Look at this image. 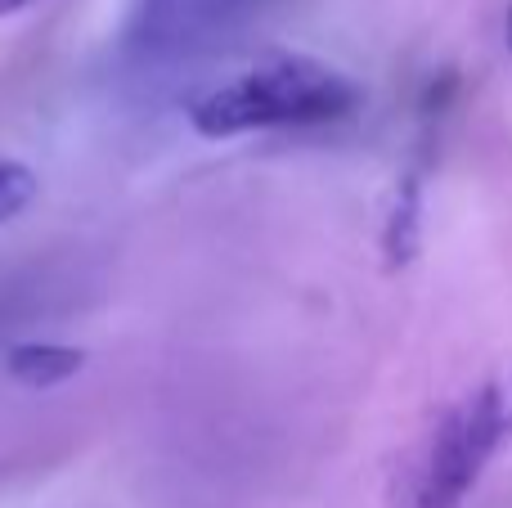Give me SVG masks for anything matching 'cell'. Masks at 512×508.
Returning a JSON list of instances; mask_svg holds the SVG:
<instances>
[{
    "label": "cell",
    "mask_w": 512,
    "mask_h": 508,
    "mask_svg": "<svg viewBox=\"0 0 512 508\" xmlns=\"http://www.w3.org/2000/svg\"><path fill=\"white\" fill-rule=\"evenodd\" d=\"M512 441V369L445 405L391 477V508H463L486 464Z\"/></svg>",
    "instance_id": "6da1fadb"
},
{
    "label": "cell",
    "mask_w": 512,
    "mask_h": 508,
    "mask_svg": "<svg viewBox=\"0 0 512 508\" xmlns=\"http://www.w3.org/2000/svg\"><path fill=\"white\" fill-rule=\"evenodd\" d=\"M360 104V86L346 72L310 59V54H270L234 81L207 90L189 117L207 140H230L270 126H319L337 122Z\"/></svg>",
    "instance_id": "7a4b0ae2"
},
{
    "label": "cell",
    "mask_w": 512,
    "mask_h": 508,
    "mask_svg": "<svg viewBox=\"0 0 512 508\" xmlns=\"http://www.w3.org/2000/svg\"><path fill=\"white\" fill-rule=\"evenodd\" d=\"M508 50H512V9H508Z\"/></svg>",
    "instance_id": "52a82bcc"
},
{
    "label": "cell",
    "mask_w": 512,
    "mask_h": 508,
    "mask_svg": "<svg viewBox=\"0 0 512 508\" xmlns=\"http://www.w3.org/2000/svg\"><path fill=\"white\" fill-rule=\"evenodd\" d=\"M5 365L23 387H41L45 392V387H59L72 374H81L86 356L72 347H54V342H18V347H9Z\"/></svg>",
    "instance_id": "277c9868"
},
{
    "label": "cell",
    "mask_w": 512,
    "mask_h": 508,
    "mask_svg": "<svg viewBox=\"0 0 512 508\" xmlns=\"http://www.w3.org/2000/svg\"><path fill=\"white\" fill-rule=\"evenodd\" d=\"M32 198H36V171L27 162L0 158V225L14 221Z\"/></svg>",
    "instance_id": "5b68a950"
},
{
    "label": "cell",
    "mask_w": 512,
    "mask_h": 508,
    "mask_svg": "<svg viewBox=\"0 0 512 508\" xmlns=\"http://www.w3.org/2000/svg\"><path fill=\"white\" fill-rule=\"evenodd\" d=\"M32 0H0V14H18V9H27Z\"/></svg>",
    "instance_id": "8992f818"
},
{
    "label": "cell",
    "mask_w": 512,
    "mask_h": 508,
    "mask_svg": "<svg viewBox=\"0 0 512 508\" xmlns=\"http://www.w3.org/2000/svg\"><path fill=\"white\" fill-rule=\"evenodd\" d=\"M256 5L265 0H135L131 32L144 50L180 54L234 27Z\"/></svg>",
    "instance_id": "3957f363"
}]
</instances>
